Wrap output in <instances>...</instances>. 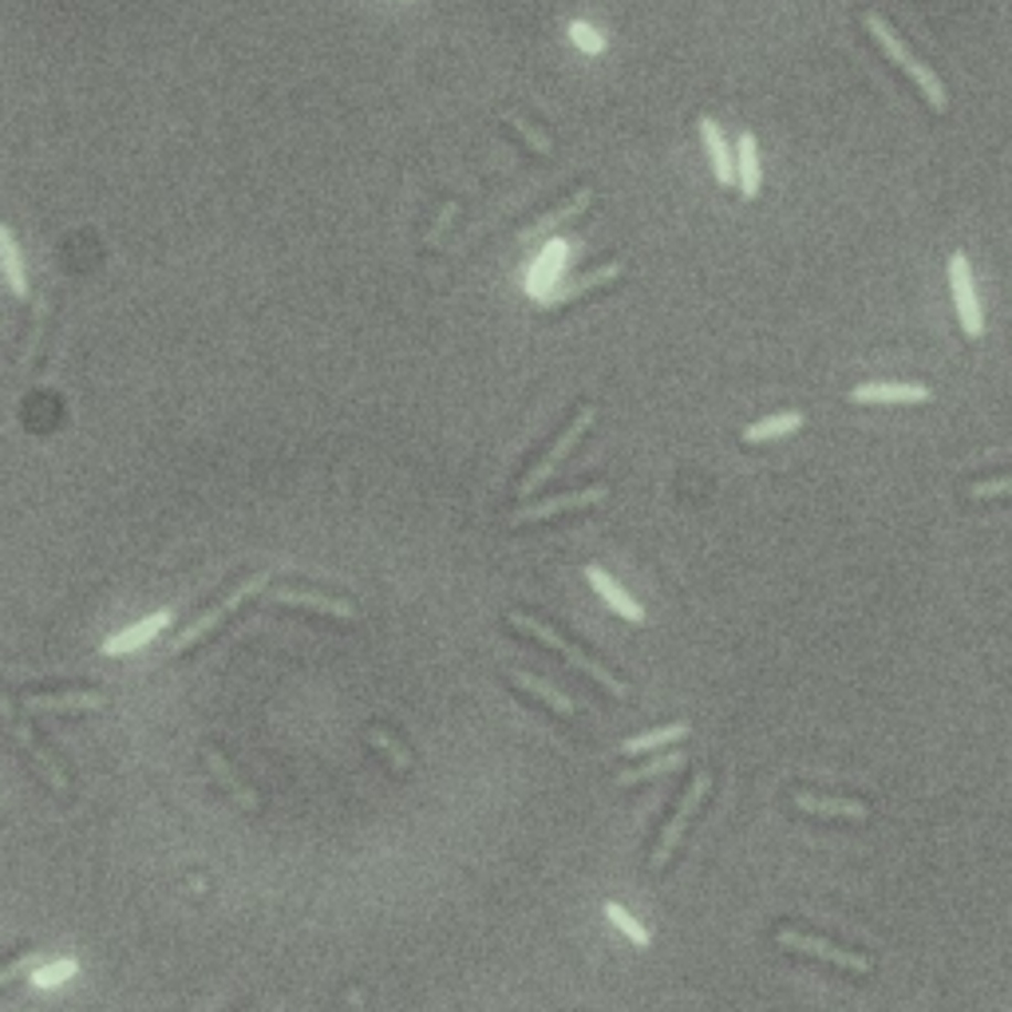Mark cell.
<instances>
[{
    "mask_svg": "<svg viewBox=\"0 0 1012 1012\" xmlns=\"http://www.w3.org/2000/svg\"><path fill=\"white\" fill-rule=\"evenodd\" d=\"M862 24H866V32L878 40L882 52H886V56L894 60V64H898L902 72L914 79V84H918V92L926 95V104L934 107V111H946L949 95H946V87H941V79H937L934 72H929V67L922 64L914 52H909V44L898 36V32H894V24H890L886 17H878V12H866V17H862Z\"/></svg>",
    "mask_w": 1012,
    "mask_h": 1012,
    "instance_id": "cell-1",
    "label": "cell"
},
{
    "mask_svg": "<svg viewBox=\"0 0 1012 1012\" xmlns=\"http://www.w3.org/2000/svg\"><path fill=\"white\" fill-rule=\"evenodd\" d=\"M507 621H511L514 629H522V633L539 637L542 645H550V649H554V653H562V657H566V661L574 664V669H582V672H586V677H594V681L601 684V689H606V692H614V696H629V689H625V681H617V677L606 669V664H597L589 653H582V649H577L574 641H566V637H558V633H554V629H550L546 621H539V617L522 614V609H511V614H507Z\"/></svg>",
    "mask_w": 1012,
    "mask_h": 1012,
    "instance_id": "cell-2",
    "label": "cell"
},
{
    "mask_svg": "<svg viewBox=\"0 0 1012 1012\" xmlns=\"http://www.w3.org/2000/svg\"><path fill=\"white\" fill-rule=\"evenodd\" d=\"M265 586H269V569H265V574L246 577V582H242V586H237L234 594H230V597H222L219 606H214V609H206V614H202L199 621H190L187 629H182V633L174 637V641H171V653H187V649H194V645H199L202 637L210 633V629H219V625L226 621V617L234 614V609L242 606V601H249V597H254V594H262Z\"/></svg>",
    "mask_w": 1012,
    "mask_h": 1012,
    "instance_id": "cell-3",
    "label": "cell"
},
{
    "mask_svg": "<svg viewBox=\"0 0 1012 1012\" xmlns=\"http://www.w3.org/2000/svg\"><path fill=\"white\" fill-rule=\"evenodd\" d=\"M949 289H954V305H957V317H961V329H966V337H969V341H981V332H984L981 301H977L969 257L961 254V249H957V254H949Z\"/></svg>",
    "mask_w": 1012,
    "mask_h": 1012,
    "instance_id": "cell-4",
    "label": "cell"
},
{
    "mask_svg": "<svg viewBox=\"0 0 1012 1012\" xmlns=\"http://www.w3.org/2000/svg\"><path fill=\"white\" fill-rule=\"evenodd\" d=\"M594 416H597L594 407H582V412H577V416L569 419V427H566V432H562L558 439H554V447H550V451H546V459H542V464L534 467V471H530L526 479H522V487H519V494H522V499H530V494H534L542 483H546L550 475L558 471V464H562V459H566L569 451H574V444H577V439H582V436H586V432H589V427H594Z\"/></svg>",
    "mask_w": 1012,
    "mask_h": 1012,
    "instance_id": "cell-5",
    "label": "cell"
},
{
    "mask_svg": "<svg viewBox=\"0 0 1012 1012\" xmlns=\"http://www.w3.org/2000/svg\"><path fill=\"white\" fill-rule=\"evenodd\" d=\"M709 787H712V776H696L689 784V791H684V799H681V807L672 811V819L664 823V834H661V842H657V851H653V866L661 871L664 862L672 859V851H677V842L684 839V831H689V823H692V814H696V807L704 803V795H709Z\"/></svg>",
    "mask_w": 1012,
    "mask_h": 1012,
    "instance_id": "cell-6",
    "label": "cell"
},
{
    "mask_svg": "<svg viewBox=\"0 0 1012 1012\" xmlns=\"http://www.w3.org/2000/svg\"><path fill=\"white\" fill-rule=\"evenodd\" d=\"M606 499H609V487L597 483V487H586V491L554 494V499H542V502H522L519 511H511V526H526V522H542V519H554V514L582 511V507H594V502H606Z\"/></svg>",
    "mask_w": 1012,
    "mask_h": 1012,
    "instance_id": "cell-7",
    "label": "cell"
},
{
    "mask_svg": "<svg viewBox=\"0 0 1012 1012\" xmlns=\"http://www.w3.org/2000/svg\"><path fill=\"white\" fill-rule=\"evenodd\" d=\"M776 941H779L784 949H795V954L823 957V961H831V966L854 969V973H871V961H866V957L851 954V949L831 946V941H823V937H807V934H795V929H779Z\"/></svg>",
    "mask_w": 1012,
    "mask_h": 1012,
    "instance_id": "cell-8",
    "label": "cell"
},
{
    "mask_svg": "<svg viewBox=\"0 0 1012 1012\" xmlns=\"http://www.w3.org/2000/svg\"><path fill=\"white\" fill-rule=\"evenodd\" d=\"M0 712H4V720H9L12 736L20 739V748L29 752V756L36 759V767H40V771H44V776H47V784L56 787L60 795H67V791H72V784H67V776H64V767H60L56 759H52V752H47L44 744H40V739L32 736V732H29V724H24V720H17V716H12V712H9V704H4V701H0Z\"/></svg>",
    "mask_w": 1012,
    "mask_h": 1012,
    "instance_id": "cell-9",
    "label": "cell"
},
{
    "mask_svg": "<svg viewBox=\"0 0 1012 1012\" xmlns=\"http://www.w3.org/2000/svg\"><path fill=\"white\" fill-rule=\"evenodd\" d=\"M29 712H99L107 709V696L99 689H72V692H36L24 696Z\"/></svg>",
    "mask_w": 1012,
    "mask_h": 1012,
    "instance_id": "cell-10",
    "label": "cell"
},
{
    "mask_svg": "<svg viewBox=\"0 0 1012 1012\" xmlns=\"http://www.w3.org/2000/svg\"><path fill=\"white\" fill-rule=\"evenodd\" d=\"M274 606H297V609H312V614H324V617H341V621H352L356 617V606L352 601H341V597H324V594H309V589H274L265 597Z\"/></svg>",
    "mask_w": 1012,
    "mask_h": 1012,
    "instance_id": "cell-11",
    "label": "cell"
},
{
    "mask_svg": "<svg viewBox=\"0 0 1012 1012\" xmlns=\"http://www.w3.org/2000/svg\"><path fill=\"white\" fill-rule=\"evenodd\" d=\"M171 625V614L167 609H159V614L142 617L139 625H131V629H124V633H115L104 641V657H124V653H135V649H142V645H151L155 637L162 633Z\"/></svg>",
    "mask_w": 1012,
    "mask_h": 1012,
    "instance_id": "cell-12",
    "label": "cell"
},
{
    "mask_svg": "<svg viewBox=\"0 0 1012 1012\" xmlns=\"http://www.w3.org/2000/svg\"><path fill=\"white\" fill-rule=\"evenodd\" d=\"M851 400L854 404H929L934 392L926 384H859Z\"/></svg>",
    "mask_w": 1012,
    "mask_h": 1012,
    "instance_id": "cell-13",
    "label": "cell"
},
{
    "mask_svg": "<svg viewBox=\"0 0 1012 1012\" xmlns=\"http://www.w3.org/2000/svg\"><path fill=\"white\" fill-rule=\"evenodd\" d=\"M696 127H701V142H704V151H709V159H712L716 182L728 190L732 182H736V159L728 155V142H724V135H720V127H716V119H712V115H701V119H696Z\"/></svg>",
    "mask_w": 1012,
    "mask_h": 1012,
    "instance_id": "cell-14",
    "label": "cell"
},
{
    "mask_svg": "<svg viewBox=\"0 0 1012 1012\" xmlns=\"http://www.w3.org/2000/svg\"><path fill=\"white\" fill-rule=\"evenodd\" d=\"M202 759H206L210 776H214L222 787H226L230 799H237V807H242V811H257V807H262V799H257V795L249 791V787L242 784V779H237V771L226 764V756H222V752L214 748V744H202Z\"/></svg>",
    "mask_w": 1012,
    "mask_h": 1012,
    "instance_id": "cell-15",
    "label": "cell"
},
{
    "mask_svg": "<svg viewBox=\"0 0 1012 1012\" xmlns=\"http://www.w3.org/2000/svg\"><path fill=\"white\" fill-rule=\"evenodd\" d=\"M586 582L597 589V594H601V601H606V606L614 609V614H621V617H625V621H633V625H641V621H645V609L637 606L633 597L625 594V589L617 586L614 577H609L601 566H586Z\"/></svg>",
    "mask_w": 1012,
    "mask_h": 1012,
    "instance_id": "cell-16",
    "label": "cell"
},
{
    "mask_svg": "<svg viewBox=\"0 0 1012 1012\" xmlns=\"http://www.w3.org/2000/svg\"><path fill=\"white\" fill-rule=\"evenodd\" d=\"M625 274V262H609V265H597V269H589L586 277H574V281H566L562 289H554V294H546V305H566V301H577V297L594 294V289H601V285L617 281V277Z\"/></svg>",
    "mask_w": 1012,
    "mask_h": 1012,
    "instance_id": "cell-17",
    "label": "cell"
},
{
    "mask_svg": "<svg viewBox=\"0 0 1012 1012\" xmlns=\"http://www.w3.org/2000/svg\"><path fill=\"white\" fill-rule=\"evenodd\" d=\"M589 202H594V190H577L574 199H566L562 202L558 210H550V214H542L534 226L522 234V242H539V237H546V234H554L558 226H566V222H574L577 214H586L589 210Z\"/></svg>",
    "mask_w": 1012,
    "mask_h": 1012,
    "instance_id": "cell-18",
    "label": "cell"
},
{
    "mask_svg": "<svg viewBox=\"0 0 1012 1012\" xmlns=\"http://www.w3.org/2000/svg\"><path fill=\"white\" fill-rule=\"evenodd\" d=\"M736 182L744 199H756L759 194V151H756V135L744 131L736 142Z\"/></svg>",
    "mask_w": 1012,
    "mask_h": 1012,
    "instance_id": "cell-19",
    "label": "cell"
},
{
    "mask_svg": "<svg viewBox=\"0 0 1012 1012\" xmlns=\"http://www.w3.org/2000/svg\"><path fill=\"white\" fill-rule=\"evenodd\" d=\"M692 732L689 720H672V724H664V728H653L645 732V736H633L621 744V756H641V752H657L664 748V744H677V739H684Z\"/></svg>",
    "mask_w": 1012,
    "mask_h": 1012,
    "instance_id": "cell-20",
    "label": "cell"
},
{
    "mask_svg": "<svg viewBox=\"0 0 1012 1012\" xmlns=\"http://www.w3.org/2000/svg\"><path fill=\"white\" fill-rule=\"evenodd\" d=\"M511 684H519L522 692H534V696H539L542 704H550V709L558 712V716H574V712H577L569 696H562V692L554 689V684H550V681H542V677H534V672L511 669Z\"/></svg>",
    "mask_w": 1012,
    "mask_h": 1012,
    "instance_id": "cell-21",
    "label": "cell"
},
{
    "mask_svg": "<svg viewBox=\"0 0 1012 1012\" xmlns=\"http://www.w3.org/2000/svg\"><path fill=\"white\" fill-rule=\"evenodd\" d=\"M803 412H779V416H767L759 424L744 427V444H767V439H779V436H791L803 427Z\"/></svg>",
    "mask_w": 1012,
    "mask_h": 1012,
    "instance_id": "cell-22",
    "label": "cell"
},
{
    "mask_svg": "<svg viewBox=\"0 0 1012 1012\" xmlns=\"http://www.w3.org/2000/svg\"><path fill=\"white\" fill-rule=\"evenodd\" d=\"M795 807L807 814H831V819H866V807L854 803V799H819V795L799 791L795 795Z\"/></svg>",
    "mask_w": 1012,
    "mask_h": 1012,
    "instance_id": "cell-23",
    "label": "cell"
},
{
    "mask_svg": "<svg viewBox=\"0 0 1012 1012\" xmlns=\"http://www.w3.org/2000/svg\"><path fill=\"white\" fill-rule=\"evenodd\" d=\"M684 764H689V756H684L681 748H672V752H664V756L649 759V764H641V767H629V771H621V776H617V787L645 784V779H657V776H664V771H677V767H684Z\"/></svg>",
    "mask_w": 1012,
    "mask_h": 1012,
    "instance_id": "cell-24",
    "label": "cell"
},
{
    "mask_svg": "<svg viewBox=\"0 0 1012 1012\" xmlns=\"http://www.w3.org/2000/svg\"><path fill=\"white\" fill-rule=\"evenodd\" d=\"M0 269H4V281L17 297H29V277H24V262H20V249L12 242V234L0 226Z\"/></svg>",
    "mask_w": 1012,
    "mask_h": 1012,
    "instance_id": "cell-25",
    "label": "cell"
},
{
    "mask_svg": "<svg viewBox=\"0 0 1012 1012\" xmlns=\"http://www.w3.org/2000/svg\"><path fill=\"white\" fill-rule=\"evenodd\" d=\"M47 312H52V297H47V294H40V297H36V309H32L29 337H24V349H20V360H17V372H20V376L29 372L32 356H36V352H40V341H44V321H47Z\"/></svg>",
    "mask_w": 1012,
    "mask_h": 1012,
    "instance_id": "cell-26",
    "label": "cell"
},
{
    "mask_svg": "<svg viewBox=\"0 0 1012 1012\" xmlns=\"http://www.w3.org/2000/svg\"><path fill=\"white\" fill-rule=\"evenodd\" d=\"M606 918L614 922V926L621 929V934L629 937L637 949H649V941H653V937H649V929H645L641 922H637L625 906H617V902H606Z\"/></svg>",
    "mask_w": 1012,
    "mask_h": 1012,
    "instance_id": "cell-27",
    "label": "cell"
},
{
    "mask_svg": "<svg viewBox=\"0 0 1012 1012\" xmlns=\"http://www.w3.org/2000/svg\"><path fill=\"white\" fill-rule=\"evenodd\" d=\"M76 969H79V961L60 957V961H47V966L32 969V984H36V989H56V984H64L67 977H76Z\"/></svg>",
    "mask_w": 1012,
    "mask_h": 1012,
    "instance_id": "cell-28",
    "label": "cell"
},
{
    "mask_svg": "<svg viewBox=\"0 0 1012 1012\" xmlns=\"http://www.w3.org/2000/svg\"><path fill=\"white\" fill-rule=\"evenodd\" d=\"M369 744H372L376 752H384V756H388L392 764L400 767V771H407V767H412V752H407L396 736H388L384 728H369Z\"/></svg>",
    "mask_w": 1012,
    "mask_h": 1012,
    "instance_id": "cell-29",
    "label": "cell"
},
{
    "mask_svg": "<svg viewBox=\"0 0 1012 1012\" xmlns=\"http://www.w3.org/2000/svg\"><path fill=\"white\" fill-rule=\"evenodd\" d=\"M569 40H574L582 52H589V56H601V52H606V40L597 36V29H589L586 20H574V24H569Z\"/></svg>",
    "mask_w": 1012,
    "mask_h": 1012,
    "instance_id": "cell-30",
    "label": "cell"
},
{
    "mask_svg": "<svg viewBox=\"0 0 1012 1012\" xmlns=\"http://www.w3.org/2000/svg\"><path fill=\"white\" fill-rule=\"evenodd\" d=\"M502 119H507V124H511V127H514V131H519V135H522V139H526V142H530V147H534V151H539V155H550V151H554V147H550V139H546V135H542V131H539V127H534V124H526V119H522V115L507 111V115H502Z\"/></svg>",
    "mask_w": 1012,
    "mask_h": 1012,
    "instance_id": "cell-31",
    "label": "cell"
},
{
    "mask_svg": "<svg viewBox=\"0 0 1012 1012\" xmlns=\"http://www.w3.org/2000/svg\"><path fill=\"white\" fill-rule=\"evenodd\" d=\"M1001 494H1012V475H1004V479H989V483H973V487H969V499H1001Z\"/></svg>",
    "mask_w": 1012,
    "mask_h": 1012,
    "instance_id": "cell-32",
    "label": "cell"
},
{
    "mask_svg": "<svg viewBox=\"0 0 1012 1012\" xmlns=\"http://www.w3.org/2000/svg\"><path fill=\"white\" fill-rule=\"evenodd\" d=\"M36 966H40V957H17V961H4V966H0V989H4L9 981H17V977L32 973Z\"/></svg>",
    "mask_w": 1012,
    "mask_h": 1012,
    "instance_id": "cell-33",
    "label": "cell"
},
{
    "mask_svg": "<svg viewBox=\"0 0 1012 1012\" xmlns=\"http://www.w3.org/2000/svg\"><path fill=\"white\" fill-rule=\"evenodd\" d=\"M455 210H459V206H455V202H451V206H444V214H439L436 230H432V234H427V242H439V237H444V230H447V226H451V219H455Z\"/></svg>",
    "mask_w": 1012,
    "mask_h": 1012,
    "instance_id": "cell-34",
    "label": "cell"
}]
</instances>
